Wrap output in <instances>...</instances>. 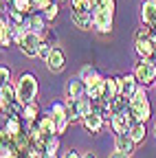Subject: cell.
I'll use <instances>...</instances> for the list:
<instances>
[{
  "label": "cell",
  "instance_id": "9c48e42d",
  "mask_svg": "<svg viewBox=\"0 0 156 158\" xmlns=\"http://www.w3.org/2000/svg\"><path fill=\"white\" fill-rule=\"evenodd\" d=\"M46 68L51 70V73H62L64 68H66V55H64V51L60 48V46H53V51H51V55H48V59H46Z\"/></svg>",
  "mask_w": 156,
  "mask_h": 158
},
{
  "label": "cell",
  "instance_id": "836d02e7",
  "mask_svg": "<svg viewBox=\"0 0 156 158\" xmlns=\"http://www.w3.org/2000/svg\"><path fill=\"white\" fill-rule=\"evenodd\" d=\"M0 77H2V84H9L11 81V70L7 66H2V68H0Z\"/></svg>",
  "mask_w": 156,
  "mask_h": 158
},
{
  "label": "cell",
  "instance_id": "277c9868",
  "mask_svg": "<svg viewBox=\"0 0 156 158\" xmlns=\"http://www.w3.org/2000/svg\"><path fill=\"white\" fill-rule=\"evenodd\" d=\"M112 20H114L112 11H108V9L99 7V5L92 9V27L99 33H110L112 31Z\"/></svg>",
  "mask_w": 156,
  "mask_h": 158
},
{
  "label": "cell",
  "instance_id": "4fadbf2b",
  "mask_svg": "<svg viewBox=\"0 0 156 158\" xmlns=\"http://www.w3.org/2000/svg\"><path fill=\"white\" fill-rule=\"evenodd\" d=\"M119 86H121V94L123 97H128V99H132L134 97V92L139 90V79H136V75L132 73V75H121V79H119Z\"/></svg>",
  "mask_w": 156,
  "mask_h": 158
},
{
  "label": "cell",
  "instance_id": "83f0119b",
  "mask_svg": "<svg viewBox=\"0 0 156 158\" xmlns=\"http://www.w3.org/2000/svg\"><path fill=\"white\" fill-rule=\"evenodd\" d=\"M9 18H11V22H13V24H27V20H29V15H27V13L18 11V9L9 11Z\"/></svg>",
  "mask_w": 156,
  "mask_h": 158
},
{
  "label": "cell",
  "instance_id": "52a82bcc",
  "mask_svg": "<svg viewBox=\"0 0 156 158\" xmlns=\"http://www.w3.org/2000/svg\"><path fill=\"white\" fill-rule=\"evenodd\" d=\"M15 103H20V101H18L15 86H11V84H2V88H0V108H2V112L9 116V114H11V108H13Z\"/></svg>",
  "mask_w": 156,
  "mask_h": 158
},
{
  "label": "cell",
  "instance_id": "603a6c76",
  "mask_svg": "<svg viewBox=\"0 0 156 158\" xmlns=\"http://www.w3.org/2000/svg\"><path fill=\"white\" fill-rule=\"evenodd\" d=\"M37 118H40V108H37V103L35 101L24 103V108H22V121L24 123H33V121H37Z\"/></svg>",
  "mask_w": 156,
  "mask_h": 158
},
{
  "label": "cell",
  "instance_id": "5b68a950",
  "mask_svg": "<svg viewBox=\"0 0 156 158\" xmlns=\"http://www.w3.org/2000/svg\"><path fill=\"white\" fill-rule=\"evenodd\" d=\"M20 51L27 55V57H40V46H42V35L40 33H33V31H27L22 42L18 44Z\"/></svg>",
  "mask_w": 156,
  "mask_h": 158
},
{
  "label": "cell",
  "instance_id": "8fae6325",
  "mask_svg": "<svg viewBox=\"0 0 156 158\" xmlns=\"http://www.w3.org/2000/svg\"><path fill=\"white\" fill-rule=\"evenodd\" d=\"M134 51H136L139 57L152 59L156 55V44L152 42L150 37H134Z\"/></svg>",
  "mask_w": 156,
  "mask_h": 158
},
{
  "label": "cell",
  "instance_id": "f1b7e54d",
  "mask_svg": "<svg viewBox=\"0 0 156 158\" xmlns=\"http://www.w3.org/2000/svg\"><path fill=\"white\" fill-rule=\"evenodd\" d=\"M92 75H97L95 66H92V64H86V66H84V68L79 70V75H77V77H79V79H84V81H88V79H90Z\"/></svg>",
  "mask_w": 156,
  "mask_h": 158
},
{
  "label": "cell",
  "instance_id": "d590c367",
  "mask_svg": "<svg viewBox=\"0 0 156 158\" xmlns=\"http://www.w3.org/2000/svg\"><path fill=\"white\" fill-rule=\"evenodd\" d=\"M108 158H130V156H128V154H121V152H116V149H114Z\"/></svg>",
  "mask_w": 156,
  "mask_h": 158
},
{
  "label": "cell",
  "instance_id": "6da1fadb",
  "mask_svg": "<svg viewBox=\"0 0 156 158\" xmlns=\"http://www.w3.org/2000/svg\"><path fill=\"white\" fill-rule=\"evenodd\" d=\"M15 92H18V101L22 106L31 103L37 99V92H40V86H37V79L31 73H22L15 81Z\"/></svg>",
  "mask_w": 156,
  "mask_h": 158
},
{
  "label": "cell",
  "instance_id": "3957f363",
  "mask_svg": "<svg viewBox=\"0 0 156 158\" xmlns=\"http://www.w3.org/2000/svg\"><path fill=\"white\" fill-rule=\"evenodd\" d=\"M134 75L139 79V84L145 86V88L156 84V64H154V59L139 57V62L134 64Z\"/></svg>",
  "mask_w": 156,
  "mask_h": 158
},
{
  "label": "cell",
  "instance_id": "60d3db41",
  "mask_svg": "<svg viewBox=\"0 0 156 158\" xmlns=\"http://www.w3.org/2000/svg\"><path fill=\"white\" fill-rule=\"evenodd\" d=\"M57 2H64V0H57Z\"/></svg>",
  "mask_w": 156,
  "mask_h": 158
},
{
  "label": "cell",
  "instance_id": "4dcf8cb0",
  "mask_svg": "<svg viewBox=\"0 0 156 158\" xmlns=\"http://www.w3.org/2000/svg\"><path fill=\"white\" fill-rule=\"evenodd\" d=\"M51 51H53V44H48V42H44V40H42V46H40V57L44 59V62H46V59H48V55H51Z\"/></svg>",
  "mask_w": 156,
  "mask_h": 158
},
{
  "label": "cell",
  "instance_id": "ac0fdd59",
  "mask_svg": "<svg viewBox=\"0 0 156 158\" xmlns=\"http://www.w3.org/2000/svg\"><path fill=\"white\" fill-rule=\"evenodd\" d=\"M37 127H40L46 136H55L57 134V121H55V116H53V112L51 114H44V116H40L37 118Z\"/></svg>",
  "mask_w": 156,
  "mask_h": 158
},
{
  "label": "cell",
  "instance_id": "e575fe53",
  "mask_svg": "<svg viewBox=\"0 0 156 158\" xmlns=\"http://www.w3.org/2000/svg\"><path fill=\"white\" fill-rule=\"evenodd\" d=\"M62 158H84V156H79V152H75V149H68Z\"/></svg>",
  "mask_w": 156,
  "mask_h": 158
},
{
  "label": "cell",
  "instance_id": "cb8c5ba5",
  "mask_svg": "<svg viewBox=\"0 0 156 158\" xmlns=\"http://www.w3.org/2000/svg\"><path fill=\"white\" fill-rule=\"evenodd\" d=\"M128 134L132 136V141L136 143V145H141L143 141H145V134H147V130H145V123L143 121H136L130 130H128Z\"/></svg>",
  "mask_w": 156,
  "mask_h": 158
},
{
  "label": "cell",
  "instance_id": "f546056e",
  "mask_svg": "<svg viewBox=\"0 0 156 158\" xmlns=\"http://www.w3.org/2000/svg\"><path fill=\"white\" fill-rule=\"evenodd\" d=\"M57 13H60V5L53 2V5L44 11V18H46V20H55V18H57Z\"/></svg>",
  "mask_w": 156,
  "mask_h": 158
},
{
  "label": "cell",
  "instance_id": "d6a6232c",
  "mask_svg": "<svg viewBox=\"0 0 156 158\" xmlns=\"http://www.w3.org/2000/svg\"><path fill=\"white\" fill-rule=\"evenodd\" d=\"M97 5H99V7H103V9H108V11H112V13H114V0H97Z\"/></svg>",
  "mask_w": 156,
  "mask_h": 158
},
{
  "label": "cell",
  "instance_id": "44dd1931",
  "mask_svg": "<svg viewBox=\"0 0 156 158\" xmlns=\"http://www.w3.org/2000/svg\"><path fill=\"white\" fill-rule=\"evenodd\" d=\"M119 79H121V77H106V92H103V99H106V101H112L116 94H121Z\"/></svg>",
  "mask_w": 156,
  "mask_h": 158
},
{
  "label": "cell",
  "instance_id": "2e32d148",
  "mask_svg": "<svg viewBox=\"0 0 156 158\" xmlns=\"http://www.w3.org/2000/svg\"><path fill=\"white\" fill-rule=\"evenodd\" d=\"M141 20H143V24L156 27V0H143V7H141Z\"/></svg>",
  "mask_w": 156,
  "mask_h": 158
},
{
  "label": "cell",
  "instance_id": "7c38bea8",
  "mask_svg": "<svg viewBox=\"0 0 156 158\" xmlns=\"http://www.w3.org/2000/svg\"><path fill=\"white\" fill-rule=\"evenodd\" d=\"M82 123H84V127L90 132V134H99L101 130H103V125H106V121H103V116L99 114V112H90V114H86L84 118H82Z\"/></svg>",
  "mask_w": 156,
  "mask_h": 158
},
{
  "label": "cell",
  "instance_id": "7402d4cb",
  "mask_svg": "<svg viewBox=\"0 0 156 158\" xmlns=\"http://www.w3.org/2000/svg\"><path fill=\"white\" fill-rule=\"evenodd\" d=\"M0 44H2L5 48L13 44V35H11V22L2 15L0 18Z\"/></svg>",
  "mask_w": 156,
  "mask_h": 158
},
{
  "label": "cell",
  "instance_id": "5bb4252c",
  "mask_svg": "<svg viewBox=\"0 0 156 158\" xmlns=\"http://www.w3.org/2000/svg\"><path fill=\"white\" fill-rule=\"evenodd\" d=\"M66 97L68 99H82L86 97V81L79 77H73L68 79V84H66Z\"/></svg>",
  "mask_w": 156,
  "mask_h": 158
},
{
  "label": "cell",
  "instance_id": "ffe728a7",
  "mask_svg": "<svg viewBox=\"0 0 156 158\" xmlns=\"http://www.w3.org/2000/svg\"><path fill=\"white\" fill-rule=\"evenodd\" d=\"M44 20H46V18L37 15V13H31L24 27H27V31H33V33H40V35H44V33H46V22H44Z\"/></svg>",
  "mask_w": 156,
  "mask_h": 158
},
{
  "label": "cell",
  "instance_id": "8d00e7d4",
  "mask_svg": "<svg viewBox=\"0 0 156 158\" xmlns=\"http://www.w3.org/2000/svg\"><path fill=\"white\" fill-rule=\"evenodd\" d=\"M84 158H97V156H95L92 152H86V154H84Z\"/></svg>",
  "mask_w": 156,
  "mask_h": 158
},
{
  "label": "cell",
  "instance_id": "ba28073f",
  "mask_svg": "<svg viewBox=\"0 0 156 158\" xmlns=\"http://www.w3.org/2000/svg\"><path fill=\"white\" fill-rule=\"evenodd\" d=\"M103 92H106V79L97 73L86 81V97H90L92 101H99V99H103Z\"/></svg>",
  "mask_w": 156,
  "mask_h": 158
},
{
  "label": "cell",
  "instance_id": "4316f807",
  "mask_svg": "<svg viewBox=\"0 0 156 158\" xmlns=\"http://www.w3.org/2000/svg\"><path fill=\"white\" fill-rule=\"evenodd\" d=\"M13 9L22 11V13H31V11H35V2L33 0H13Z\"/></svg>",
  "mask_w": 156,
  "mask_h": 158
},
{
  "label": "cell",
  "instance_id": "484cf974",
  "mask_svg": "<svg viewBox=\"0 0 156 158\" xmlns=\"http://www.w3.org/2000/svg\"><path fill=\"white\" fill-rule=\"evenodd\" d=\"M20 114H13V116H7V121H5V130L9 132V134H13V136H18L22 132V121H20Z\"/></svg>",
  "mask_w": 156,
  "mask_h": 158
},
{
  "label": "cell",
  "instance_id": "7a4b0ae2",
  "mask_svg": "<svg viewBox=\"0 0 156 158\" xmlns=\"http://www.w3.org/2000/svg\"><path fill=\"white\" fill-rule=\"evenodd\" d=\"M130 112L134 114L136 121H143V123L150 121V116H152V106H150L147 88H145V86H139V90H136L134 97L130 99Z\"/></svg>",
  "mask_w": 156,
  "mask_h": 158
},
{
  "label": "cell",
  "instance_id": "8992f818",
  "mask_svg": "<svg viewBox=\"0 0 156 158\" xmlns=\"http://www.w3.org/2000/svg\"><path fill=\"white\" fill-rule=\"evenodd\" d=\"M134 123H136V118H134V114L130 112V108H125V110H121V112H116V114L112 116V121H110L114 134H123V132H128Z\"/></svg>",
  "mask_w": 156,
  "mask_h": 158
},
{
  "label": "cell",
  "instance_id": "74e56055",
  "mask_svg": "<svg viewBox=\"0 0 156 158\" xmlns=\"http://www.w3.org/2000/svg\"><path fill=\"white\" fill-rule=\"evenodd\" d=\"M2 2H13V0H2Z\"/></svg>",
  "mask_w": 156,
  "mask_h": 158
},
{
  "label": "cell",
  "instance_id": "9a60e30c",
  "mask_svg": "<svg viewBox=\"0 0 156 158\" xmlns=\"http://www.w3.org/2000/svg\"><path fill=\"white\" fill-rule=\"evenodd\" d=\"M134 147H136V143L132 141V136H130L128 132H123V134H116V136H114V149H116V152L132 156Z\"/></svg>",
  "mask_w": 156,
  "mask_h": 158
},
{
  "label": "cell",
  "instance_id": "d4e9b609",
  "mask_svg": "<svg viewBox=\"0 0 156 158\" xmlns=\"http://www.w3.org/2000/svg\"><path fill=\"white\" fill-rule=\"evenodd\" d=\"M57 154H60V134L48 136L44 145V158H57Z\"/></svg>",
  "mask_w": 156,
  "mask_h": 158
},
{
  "label": "cell",
  "instance_id": "e0dca14e",
  "mask_svg": "<svg viewBox=\"0 0 156 158\" xmlns=\"http://www.w3.org/2000/svg\"><path fill=\"white\" fill-rule=\"evenodd\" d=\"M70 20L77 29L82 31H88L92 27V13L90 11H70Z\"/></svg>",
  "mask_w": 156,
  "mask_h": 158
},
{
  "label": "cell",
  "instance_id": "30bf717a",
  "mask_svg": "<svg viewBox=\"0 0 156 158\" xmlns=\"http://www.w3.org/2000/svg\"><path fill=\"white\" fill-rule=\"evenodd\" d=\"M55 121H57V134H64L66 127L70 125V116H68V110H66V103H53L51 108Z\"/></svg>",
  "mask_w": 156,
  "mask_h": 158
},
{
  "label": "cell",
  "instance_id": "d6986e66",
  "mask_svg": "<svg viewBox=\"0 0 156 158\" xmlns=\"http://www.w3.org/2000/svg\"><path fill=\"white\" fill-rule=\"evenodd\" d=\"M66 110H68V116H70V123L79 121V118H84V110H82V99H68L66 97Z\"/></svg>",
  "mask_w": 156,
  "mask_h": 158
},
{
  "label": "cell",
  "instance_id": "f35d334b",
  "mask_svg": "<svg viewBox=\"0 0 156 158\" xmlns=\"http://www.w3.org/2000/svg\"><path fill=\"white\" fill-rule=\"evenodd\" d=\"M152 59H154V64H156V55H154V57H152Z\"/></svg>",
  "mask_w": 156,
  "mask_h": 158
},
{
  "label": "cell",
  "instance_id": "ab89813d",
  "mask_svg": "<svg viewBox=\"0 0 156 158\" xmlns=\"http://www.w3.org/2000/svg\"><path fill=\"white\" fill-rule=\"evenodd\" d=\"M154 134H156V125H154Z\"/></svg>",
  "mask_w": 156,
  "mask_h": 158
},
{
  "label": "cell",
  "instance_id": "1f68e13d",
  "mask_svg": "<svg viewBox=\"0 0 156 158\" xmlns=\"http://www.w3.org/2000/svg\"><path fill=\"white\" fill-rule=\"evenodd\" d=\"M33 2H35V11H46L55 0H33Z\"/></svg>",
  "mask_w": 156,
  "mask_h": 158
}]
</instances>
